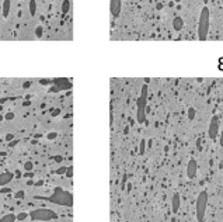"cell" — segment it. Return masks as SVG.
Returning <instances> with one entry per match:
<instances>
[{
	"label": "cell",
	"mask_w": 223,
	"mask_h": 222,
	"mask_svg": "<svg viewBox=\"0 0 223 222\" xmlns=\"http://www.w3.org/2000/svg\"><path fill=\"white\" fill-rule=\"evenodd\" d=\"M209 31V9L204 7L201 10L199 21H198V38L199 41H205Z\"/></svg>",
	"instance_id": "obj_1"
},
{
	"label": "cell",
	"mask_w": 223,
	"mask_h": 222,
	"mask_svg": "<svg viewBox=\"0 0 223 222\" xmlns=\"http://www.w3.org/2000/svg\"><path fill=\"white\" fill-rule=\"evenodd\" d=\"M30 218L34 221H49V219H55L56 214L51 211V209H34L30 212Z\"/></svg>",
	"instance_id": "obj_2"
},
{
	"label": "cell",
	"mask_w": 223,
	"mask_h": 222,
	"mask_svg": "<svg viewBox=\"0 0 223 222\" xmlns=\"http://www.w3.org/2000/svg\"><path fill=\"white\" fill-rule=\"evenodd\" d=\"M206 203H208V196H206L205 191H202V193L198 196V200H197V218L199 222H202L205 218Z\"/></svg>",
	"instance_id": "obj_3"
},
{
	"label": "cell",
	"mask_w": 223,
	"mask_h": 222,
	"mask_svg": "<svg viewBox=\"0 0 223 222\" xmlns=\"http://www.w3.org/2000/svg\"><path fill=\"white\" fill-rule=\"evenodd\" d=\"M146 97H147V86L142 87V94L138 100V118L139 121L145 120V107H146Z\"/></svg>",
	"instance_id": "obj_4"
},
{
	"label": "cell",
	"mask_w": 223,
	"mask_h": 222,
	"mask_svg": "<svg viewBox=\"0 0 223 222\" xmlns=\"http://www.w3.org/2000/svg\"><path fill=\"white\" fill-rule=\"evenodd\" d=\"M51 201L62 205H72V196L66 191H58L55 196L51 197Z\"/></svg>",
	"instance_id": "obj_5"
},
{
	"label": "cell",
	"mask_w": 223,
	"mask_h": 222,
	"mask_svg": "<svg viewBox=\"0 0 223 222\" xmlns=\"http://www.w3.org/2000/svg\"><path fill=\"white\" fill-rule=\"evenodd\" d=\"M109 10L114 17H118L122 10V0H111L109 3Z\"/></svg>",
	"instance_id": "obj_6"
},
{
	"label": "cell",
	"mask_w": 223,
	"mask_h": 222,
	"mask_svg": "<svg viewBox=\"0 0 223 222\" xmlns=\"http://www.w3.org/2000/svg\"><path fill=\"white\" fill-rule=\"evenodd\" d=\"M195 174H197V163H195L194 159H191L188 166H187V176L190 178H192V177H195Z\"/></svg>",
	"instance_id": "obj_7"
},
{
	"label": "cell",
	"mask_w": 223,
	"mask_h": 222,
	"mask_svg": "<svg viewBox=\"0 0 223 222\" xmlns=\"http://www.w3.org/2000/svg\"><path fill=\"white\" fill-rule=\"evenodd\" d=\"M217 135V117H213V120L210 121V127H209V136L215 138Z\"/></svg>",
	"instance_id": "obj_8"
},
{
	"label": "cell",
	"mask_w": 223,
	"mask_h": 222,
	"mask_svg": "<svg viewBox=\"0 0 223 222\" xmlns=\"http://www.w3.org/2000/svg\"><path fill=\"white\" fill-rule=\"evenodd\" d=\"M11 178H13V174L9 173V171L0 174V186H6V184H9L10 181H11Z\"/></svg>",
	"instance_id": "obj_9"
},
{
	"label": "cell",
	"mask_w": 223,
	"mask_h": 222,
	"mask_svg": "<svg viewBox=\"0 0 223 222\" xmlns=\"http://www.w3.org/2000/svg\"><path fill=\"white\" fill-rule=\"evenodd\" d=\"M183 27H184V20L181 19V17H175V19L173 20V28H174L175 31L183 30Z\"/></svg>",
	"instance_id": "obj_10"
},
{
	"label": "cell",
	"mask_w": 223,
	"mask_h": 222,
	"mask_svg": "<svg viewBox=\"0 0 223 222\" xmlns=\"http://www.w3.org/2000/svg\"><path fill=\"white\" fill-rule=\"evenodd\" d=\"M10 6H11V1L10 0H3V16L4 17H7L9 16V13H10Z\"/></svg>",
	"instance_id": "obj_11"
},
{
	"label": "cell",
	"mask_w": 223,
	"mask_h": 222,
	"mask_svg": "<svg viewBox=\"0 0 223 222\" xmlns=\"http://www.w3.org/2000/svg\"><path fill=\"white\" fill-rule=\"evenodd\" d=\"M30 14L31 16L37 14V1L35 0H30Z\"/></svg>",
	"instance_id": "obj_12"
},
{
	"label": "cell",
	"mask_w": 223,
	"mask_h": 222,
	"mask_svg": "<svg viewBox=\"0 0 223 222\" xmlns=\"http://www.w3.org/2000/svg\"><path fill=\"white\" fill-rule=\"evenodd\" d=\"M17 218H16V215L14 214H9V215H4L1 219H0V222H13L16 221Z\"/></svg>",
	"instance_id": "obj_13"
},
{
	"label": "cell",
	"mask_w": 223,
	"mask_h": 222,
	"mask_svg": "<svg viewBox=\"0 0 223 222\" xmlns=\"http://www.w3.org/2000/svg\"><path fill=\"white\" fill-rule=\"evenodd\" d=\"M69 9H70V1L69 0H63V3H62V13L66 14L69 11Z\"/></svg>",
	"instance_id": "obj_14"
},
{
	"label": "cell",
	"mask_w": 223,
	"mask_h": 222,
	"mask_svg": "<svg viewBox=\"0 0 223 222\" xmlns=\"http://www.w3.org/2000/svg\"><path fill=\"white\" fill-rule=\"evenodd\" d=\"M180 207V197L178 196H174V204H173V211L177 212Z\"/></svg>",
	"instance_id": "obj_15"
},
{
	"label": "cell",
	"mask_w": 223,
	"mask_h": 222,
	"mask_svg": "<svg viewBox=\"0 0 223 222\" xmlns=\"http://www.w3.org/2000/svg\"><path fill=\"white\" fill-rule=\"evenodd\" d=\"M42 34H44V28H42L41 26H38L37 28H35V35H37L38 38H41V37H42Z\"/></svg>",
	"instance_id": "obj_16"
},
{
	"label": "cell",
	"mask_w": 223,
	"mask_h": 222,
	"mask_svg": "<svg viewBox=\"0 0 223 222\" xmlns=\"http://www.w3.org/2000/svg\"><path fill=\"white\" fill-rule=\"evenodd\" d=\"M28 215H30V214H27V212H20L18 215H16V218H17V221H24Z\"/></svg>",
	"instance_id": "obj_17"
},
{
	"label": "cell",
	"mask_w": 223,
	"mask_h": 222,
	"mask_svg": "<svg viewBox=\"0 0 223 222\" xmlns=\"http://www.w3.org/2000/svg\"><path fill=\"white\" fill-rule=\"evenodd\" d=\"M58 136V132H48L46 133V138H48V139H55V138H56Z\"/></svg>",
	"instance_id": "obj_18"
},
{
	"label": "cell",
	"mask_w": 223,
	"mask_h": 222,
	"mask_svg": "<svg viewBox=\"0 0 223 222\" xmlns=\"http://www.w3.org/2000/svg\"><path fill=\"white\" fill-rule=\"evenodd\" d=\"M24 169H26L27 171H31L32 170V163L31 162H27L26 165H24Z\"/></svg>",
	"instance_id": "obj_19"
},
{
	"label": "cell",
	"mask_w": 223,
	"mask_h": 222,
	"mask_svg": "<svg viewBox=\"0 0 223 222\" xmlns=\"http://www.w3.org/2000/svg\"><path fill=\"white\" fill-rule=\"evenodd\" d=\"M16 115L13 114V113H7V114H4V120H13Z\"/></svg>",
	"instance_id": "obj_20"
},
{
	"label": "cell",
	"mask_w": 223,
	"mask_h": 222,
	"mask_svg": "<svg viewBox=\"0 0 223 222\" xmlns=\"http://www.w3.org/2000/svg\"><path fill=\"white\" fill-rule=\"evenodd\" d=\"M194 113H195V111H194V108H190V110H188V117H190V120L194 118Z\"/></svg>",
	"instance_id": "obj_21"
},
{
	"label": "cell",
	"mask_w": 223,
	"mask_h": 222,
	"mask_svg": "<svg viewBox=\"0 0 223 222\" xmlns=\"http://www.w3.org/2000/svg\"><path fill=\"white\" fill-rule=\"evenodd\" d=\"M66 170H67L66 167H60L59 170H56V173H58V174H63V173H66Z\"/></svg>",
	"instance_id": "obj_22"
},
{
	"label": "cell",
	"mask_w": 223,
	"mask_h": 222,
	"mask_svg": "<svg viewBox=\"0 0 223 222\" xmlns=\"http://www.w3.org/2000/svg\"><path fill=\"white\" fill-rule=\"evenodd\" d=\"M13 138H14L13 133H7V135H6V141H11Z\"/></svg>",
	"instance_id": "obj_23"
},
{
	"label": "cell",
	"mask_w": 223,
	"mask_h": 222,
	"mask_svg": "<svg viewBox=\"0 0 223 222\" xmlns=\"http://www.w3.org/2000/svg\"><path fill=\"white\" fill-rule=\"evenodd\" d=\"M23 197H24V193H23V191H18V193L16 194V198H23Z\"/></svg>",
	"instance_id": "obj_24"
},
{
	"label": "cell",
	"mask_w": 223,
	"mask_h": 222,
	"mask_svg": "<svg viewBox=\"0 0 223 222\" xmlns=\"http://www.w3.org/2000/svg\"><path fill=\"white\" fill-rule=\"evenodd\" d=\"M66 176H67V177H70V176H72V167H69V169L66 170Z\"/></svg>",
	"instance_id": "obj_25"
}]
</instances>
